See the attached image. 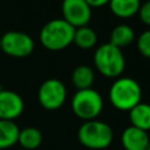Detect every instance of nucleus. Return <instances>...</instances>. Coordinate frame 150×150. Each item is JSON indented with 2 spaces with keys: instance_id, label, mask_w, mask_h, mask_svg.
<instances>
[{
  "instance_id": "f03ea898",
  "label": "nucleus",
  "mask_w": 150,
  "mask_h": 150,
  "mask_svg": "<svg viewBox=\"0 0 150 150\" xmlns=\"http://www.w3.org/2000/svg\"><path fill=\"white\" fill-rule=\"evenodd\" d=\"M75 28L63 19H53L43 25L40 32L42 46L49 50H62L74 40Z\"/></svg>"
},
{
  "instance_id": "39448f33",
  "label": "nucleus",
  "mask_w": 150,
  "mask_h": 150,
  "mask_svg": "<svg viewBox=\"0 0 150 150\" xmlns=\"http://www.w3.org/2000/svg\"><path fill=\"white\" fill-rule=\"evenodd\" d=\"M103 100L100 93L93 88L77 90L71 98V110L81 120L91 121L101 114Z\"/></svg>"
},
{
  "instance_id": "6e6552de",
  "label": "nucleus",
  "mask_w": 150,
  "mask_h": 150,
  "mask_svg": "<svg viewBox=\"0 0 150 150\" xmlns=\"http://www.w3.org/2000/svg\"><path fill=\"white\" fill-rule=\"evenodd\" d=\"M61 11L62 19L74 28L88 26L91 18V7L86 0H63Z\"/></svg>"
},
{
  "instance_id": "ddd939ff",
  "label": "nucleus",
  "mask_w": 150,
  "mask_h": 150,
  "mask_svg": "<svg viewBox=\"0 0 150 150\" xmlns=\"http://www.w3.org/2000/svg\"><path fill=\"white\" fill-rule=\"evenodd\" d=\"M135 39V32L134 29L125 23H121L117 25L116 27L112 28L111 33H110V43L118 47V48H123L129 46Z\"/></svg>"
},
{
  "instance_id": "a211bd4d",
  "label": "nucleus",
  "mask_w": 150,
  "mask_h": 150,
  "mask_svg": "<svg viewBox=\"0 0 150 150\" xmlns=\"http://www.w3.org/2000/svg\"><path fill=\"white\" fill-rule=\"evenodd\" d=\"M137 49L144 57L150 59V29L144 30L137 38Z\"/></svg>"
},
{
  "instance_id": "f3484780",
  "label": "nucleus",
  "mask_w": 150,
  "mask_h": 150,
  "mask_svg": "<svg viewBox=\"0 0 150 150\" xmlns=\"http://www.w3.org/2000/svg\"><path fill=\"white\" fill-rule=\"evenodd\" d=\"M97 41V35L93 28L89 26H83L75 28L73 42L81 49H91Z\"/></svg>"
},
{
  "instance_id": "4468645a",
  "label": "nucleus",
  "mask_w": 150,
  "mask_h": 150,
  "mask_svg": "<svg viewBox=\"0 0 150 150\" xmlns=\"http://www.w3.org/2000/svg\"><path fill=\"white\" fill-rule=\"evenodd\" d=\"M94 81H95V73L89 66L81 64L73 70L71 82L77 88V90L91 88Z\"/></svg>"
},
{
  "instance_id": "f8f14e48",
  "label": "nucleus",
  "mask_w": 150,
  "mask_h": 150,
  "mask_svg": "<svg viewBox=\"0 0 150 150\" xmlns=\"http://www.w3.org/2000/svg\"><path fill=\"white\" fill-rule=\"evenodd\" d=\"M19 127L14 121L0 120V150L8 149L18 143Z\"/></svg>"
},
{
  "instance_id": "9d476101",
  "label": "nucleus",
  "mask_w": 150,
  "mask_h": 150,
  "mask_svg": "<svg viewBox=\"0 0 150 150\" xmlns=\"http://www.w3.org/2000/svg\"><path fill=\"white\" fill-rule=\"evenodd\" d=\"M121 141L125 150H145L150 143L148 132L132 125L124 129Z\"/></svg>"
},
{
  "instance_id": "f257e3e1",
  "label": "nucleus",
  "mask_w": 150,
  "mask_h": 150,
  "mask_svg": "<svg viewBox=\"0 0 150 150\" xmlns=\"http://www.w3.org/2000/svg\"><path fill=\"white\" fill-rule=\"evenodd\" d=\"M141 86L131 77H118L109 89V101L118 110H131L141 102Z\"/></svg>"
},
{
  "instance_id": "4be33fe9",
  "label": "nucleus",
  "mask_w": 150,
  "mask_h": 150,
  "mask_svg": "<svg viewBox=\"0 0 150 150\" xmlns=\"http://www.w3.org/2000/svg\"><path fill=\"white\" fill-rule=\"evenodd\" d=\"M0 52H1V45H0Z\"/></svg>"
},
{
  "instance_id": "7ed1b4c3",
  "label": "nucleus",
  "mask_w": 150,
  "mask_h": 150,
  "mask_svg": "<svg viewBox=\"0 0 150 150\" xmlns=\"http://www.w3.org/2000/svg\"><path fill=\"white\" fill-rule=\"evenodd\" d=\"M77 137L80 143L86 148L93 150H102L111 144L114 132L111 127L105 122L91 120L81 124Z\"/></svg>"
},
{
  "instance_id": "6ab92c4d",
  "label": "nucleus",
  "mask_w": 150,
  "mask_h": 150,
  "mask_svg": "<svg viewBox=\"0 0 150 150\" xmlns=\"http://www.w3.org/2000/svg\"><path fill=\"white\" fill-rule=\"evenodd\" d=\"M138 15L143 23L150 26V0H146L145 2L141 4V7L138 9Z\"/></svg>"
},
{
  "instance_id": "dca6fc26",
  "label": "nucleus",
  "mask_w": 150,
  "mask_h": 150,
  "mask_svg": "<svg viewBox=\"0 0 150 150\" xmlns=\"http://www.w3.org/2000/svg\"><path fill=\"white\" fill-rule=\"evenodd\" d=\"M41 142H42V134L39 129L34 127H27L19 131L18 143L27 150L38 149L41 145Z\"/></svg>"
},
{
  "instance_id": "aec40b11",
  "label": "nucleus",
  "mask_w": 150,
  "mask_h": 150,
  "mask_svg": "<svg viewBox=\"0 0 150 150\" xmlns=\"http://www.w3.org/2000/svg\"><path fill=\"white\" fill-rule=\"evenodd\" d=\"M89 5H90V7L93 8V7H101V6H103V5H107V4H109V1L110 0H86Z\"/></svg>"
},
{
  "instance_id": "0eeeda50",
  "label": "nucleus",
  "mask_w": 150,
  "mask_h": 150,
  "mask_svg": "<svg viewBox=\"0 0 150 150\" xmlns=\"http://www.w3.org/2000/svg\"><path fill=\"white\" fill-rule=\"evenodd\" d=\"M0 45L2 52L14 57H26L34 49L33 39L28 34L18 30L6 32L0 39Z\"/></svg>"
},
{
  "instance_id": "412c9836",
  "label": "nucleus",
  "mask_w": 150,
  "mask_h": 150,
  "mask_svg": "<svg viewBox=\"0 0 150 150\" xmlns=\"http://www.w3.org/2000/svg\"><path fill=\"white\" fill-rule=\"evenodd\" d=\"M145 150H150V143H149V145L146 146V149H145Z\"/></svg>"
},
{
  "instance_id": "9b49d317",
  "label": "nucleus",
  "mask_w": 150,
  "mask_h": 150,
  "mask_svg": "<svg viewBox=\"0 0 150 150\" xmlns=\"http://www.w3.org/2000/svg\"><path fill=\"white\" fill-rule=\"evenodd\" d=\"M129 118L132 127L148 132L150 130V104L139 102L129 110Z\"/></svg>"
},
{
  "instance_id": "1a4fd4ad",
  "label": "nucleus",
  "mask_w": 150,
  "mask_h": 150,
  "mask_svg": "<svg viewBox=\"0 0 150 150\" xmlns=\"http://www.w3.org/2000/svg\"><path fill=\"white\" fill-rule=\"evenodd\" d=\"M23 108V100L18 93L7 89L0 90V120L14 121L22 114Z\"/></svg>"
},
{
  "instance_id": "2eb2a0df",
  "label": "nucleus",
  "mask_w": 150,
  "mask_h": 150,
  "mask_svg": "<svg viewBox=\"0 0 150 150\" xmlns=\"http://www.w3.org/2000/svg\"><path fill=\"white\" fill-rule=\"evenodd\" d=\"M110 11L118 18H130L138 13L141 0H110Z\"/></svg>"
},
{
  "instance_id": "20e7f679",
  "label": "nucleus",
  "mask_w": 150,
  "mask_h": 150,
  "mask_svg": "<svg viewBox=\"0 0 150 150\" xmlns=\"http://www.w3.org/2000/svg\"><path fill=\"white\" fill-rule=\"evenodd\" d=\"M96 69L105 77H118L125 68V59L122 49L110 42L101 45L94 54Z\"/></svg>"
},
{
  "instance_id": "423d86ee",
  "label": "nucleus",
  "mask_w": 150,
  "mask_h": 150,
  "mask_svg": "<svg viewBox=\"0 0 150 150\" xmlns=\"http://www.w3.org/2000/svg\"><path fill=\"white\" fill-rule=\"evenodd\" d=\"M67 98L66 86L57 79H48L39 88L38 100L47 110H56L61 108Z\"/></svg>"
}]
</instances>
